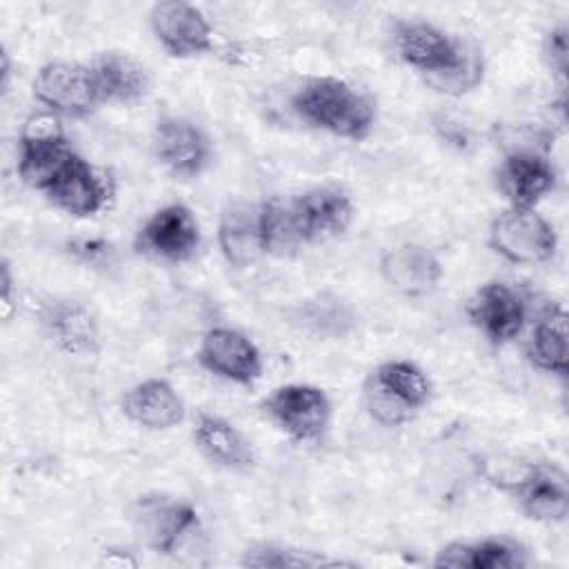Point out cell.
Instances as JSON below:
<instances>
[{
	"label": "cell",
	"mask_w": 569,
	"mask_h": 569,
	"mask_svg": "<svg viewBox=\"0 0 569 569\" xmlns=\"http://www.w3.org/2000/svg\"><path fill=\"white\" fill-rule=\"evenodd\" d=\"M291 109L305 124L342 140H362L376 124V102L336 76L302 82L291 96Z\"/></svg>",
	"instance_id": "obj_1"
},
{
	"label": "cell",
	"mask_w": 569,
	"mask_h": 569,
	"mask_svg": "<svg viewBox=\"0 0 569 569\" xmlns=\"http://www.w3.org/2000/svg\"><path fill=\"white\" fill-rule=\"evenodd\" d=\"M429 400L431 382L411 360H385L365 382V407L369 416L385 427L409 422Z\"/></svg>",
	"instance_id": "obj_2"
},
{
	"label": "cell",
	"mask_w": 569,
	"mask_h": 569,
	"mask_svg": "<svg viewBox=\"0 0 569 569\" xmlns=\"http://www.w3.org/2000/svg\"><path fill=\"white\" fill-rule=\"evenodd\" d=\"M73 153L76 151L62 129L60 116L44 109L31 113L18 136V178L27 187L44 193Z\"/></svg>",
	"instance_id": "obj_3"
},
{
	"label": "cell",
	"mask_w": 569,
	"mask_h": 569,
	"mask_svg": "<svg viewBox=\"0 0 569 569\" xmlns=\"http://www.w3.org/2000/svg\"><path fill=\"white\" fill-rule=\"evenodd\" d=\"M487 242L511 264H542L553 258L558 233L536 209L507 207L491 220Z\"/></svg>",
	"instance_id": "obj_4"
},
{
	"label": "cell",
	"mask_w": 569,
	"mask_h": 569,
	"mask_svg": "<svg viewBox=\"0 0 569 569\" xmlns=\"http://www.w3.org/2000/svg\"><path fill=\"white\" fill-rule=\"evenodd\" d=\"M267 418L296 442H318L331 422V400L322 387L289 382L276 387L264 400Z\"/></svg>",
	"instance_id": "obj_5"
},
{
	"label": "cell",
	"mask_w": 569,
	"mask_h": 569,
	"mask_svg": "<svg viewBox=\"0 0 569 569\" xmlns=\"http://www.w3.org/2000/svg\"><path fill=\"white\" fill-rule=\"evenodd\" d=\"M391 42L396 56L425 80L451 71L469 49V42L427 20H398L391 29Z\"/></svg>",
	"instance_id": "obj_6"
},
{
	"label": "cell",
	"mask_w": 569,
	"mask_h": 569,
	"mask_svg": "<svg viewBox=\"0 0 569 569\" xmlns=\"http://www.w3.org/2000/svg\"><path fill=\"white\" fill-rule=\"evenodd\" d=\"M36 102L56 116L82 118L98 104V91L89 64L51 60L42 64L31 84Z\"/></svg>",
	"instance_id": "obj_7"
},
{
	"label": "cell",
	"mask_w": 569,
	"mask_h": 569,
	"mask_svg": "<svg viewBox=\"0 0 569 569\" xmlns=\"http://www.w3.org/2000/svg\"><path fill=\"white\" fill-rule=\"evenodd\" d=\"M200 240L196 213L182 202H171L147 218L136 233L133 247L153 260L180 264L198 253Z\"/></svg>",
	"instance_id": "obj_8"
},
{
	"label": "cell",
	"mask_w": 569,
	"mask_h": 569,
	"mask_svg": "<svg viewBox=\"0 0 569 569\" xmlns=\"http://www.w3.org/2000/svg\"><path fill=\"white\" fill-rule=\"evenodd\" d=\"M136 522L144 542L162 556H178L202 531L196 507L169 496H140Z\"/></svg>",
	"instance_id": "obj_9"
},
{
	"label": "cell",
	"mask_w": 569,
	"mask_h": 569,
	"mask_svg": "<svg viewBox=\"0 0 569 569\" xmlns=\"http://www.w3.org/2000/svg\"><path fill=\"white\" fill-rule=\"evenodd\" d=\"M198 365L216 378L251 387L262 376V356L249 336L231 327H211L202 333Z\"/></svg>",
	"instance_id": "obj_10"
},
{
	"label": "cell",
	"mask_w": 569,
	"mask_h": 569,
	"mask_svg": "<svg viewBox=\"0 0 569 569\" xmlns=\"http://www.w3.org/2000/svg\"><path fill=\"white\" fill-rule=\"evenodd\" d=\"M149 27L171 58H198L213 49V27L196 4L158 2L149 11Z\"/></svg>",
	"instance_id": "obj_11"
},
{
	"label": "cell",
	"mask_w": 569,
	"mask_h": 569,
	"mask_svg": "<svg viewBox=\"0 0 569 569\" xmlns=\"http://www.w3.org/2000/svg\"><path fill=\"white\" fill-rule=\"evenodd\" d=\"M465 311L469 322L496 347L518 338L527 325L525 298L502 280L480 284Z\"/></svg>",
	"instance_id": "obj_12"
},
{
	"label": "cell",
	"mask_w": 569,
	"mask_h": 569,
	"mask_svg": "<svg viewBox=\"0 0 569 569\" xmlns=\"http://www.w3.org/2000/svg\"><path fill=\"white\" fill-rule=\"evenodd\" d=\"M153 149L158 162L176 178H198L211 162V140L191 120L164 116L156 124Z\"/></svg>",
	"instance_id": "obj_13"
},
{
	"label": "cell",
	"mask_w": 569,
	"mask_h": 569,
	"mask_svg": "<svg viewBox=\"0 0 569 569\" xmlns=\"http://www.w3.org/2000/svg\"><path fill=\"white\" fill-rule=\"evenodd\" d=\"M496 184L509 207L533 209L556 184V169L538 149H511L496 171Z\"/></svg>",
	"instance_id": "obj_14"
},
{
	"label": "cell",
	"mask_w": 569,
	"mask_h": 569,
	"mask_svg": "<svg viewBox=\"0 0 569 569\" xmlns=\"http://www.w3.org/2000/svg\"><path fill=\"white\" fill-rule=\"evenodd\" d=\"M440 258L425 244L400 242L380 256V276L387 287L405 298H422L438 289L442 280Z\"/></svg>",
	"instance_id": "obj_15"
},
{
	"label": "cell",
	"mask_w": 569,
	"mask_h": 569,
	"mask_svg": "<svg viewBox=\"0 0 569 569\" xmlns=\"http://www.w3.org/2000/svg\"><path fill=\"white\" fill-rule=\"evenodd\" d=\"M296 224L307 242H320L345 233L353 220L351 196L340 187H313L291 200Z\"/></svg>",
	"instance_id": "obj_16"
},
{
	"label": "cell",
	"mask_w": 569,
	"mask_h": 569,
	"mask_svg": "<svg viewBox=\"0 0 569 569\" xmlns=\"http://www.w3.org/2000/svg\"><path fill=\"white\" fill-rule=\"evenodd\" d=\"M44 196L60 211L73 218H89L104 209L109 200V187L89 160H84L80 153H73L71 160L53 178V182L44 189Z\"/></svg>",
	"instance_id": "obj_17"
},
{
	"label": "cell",
	"mask_w": 569,
	"mask_h": 569,
	"mask_svg": "<svg viewBox=\"0 0 569 569\" xmlns=\"http://www.w3.org/2000/svg\"><path fill=\"white\" fill-rule=\"evenodd\" d=\"M120 409L127 420L151 431H167L184 420V400L164 378H147L129 387Z\"/></svg>",
	"instance_id": "obj_18"
},
{
	"label": "cell",
	"mask_w": 569,
	"mask_h": 569,
	"mask_svg": "<svg viewBox=\"0 0 569 569\" xmlns=\"http://www.w3.org/2000/svg\"><path fill=\"white\" fill-rule=\"evenodd\" d=\"M191 438L196 449L216 467L224 471H247L256 462L249 438L227 418L200 411L193 418Z\"/></svg>",
	"instance_id": "obj_19"
},
{
	"label": "cell",
	"mask_w": 569,
	"mask_h": 569,
	"mask_svg": "<svg viewBox=\"0 0 569 569\" xmlns=\"http://www.w3.org/2000/svg\"><path fill=\"white\" fill-rule=\"evenodd\" d=\"M100 104H131L149 91V73L140 60L122 51L98 53L89 62Z\"/></svg>",
	"instance_id": "obj_20"
},
{
	"label": "cell",
	"mask_w": 569,
	"mask_h": 569,
	"mask_svg": "<svg viewBox=\"0 0 569 569\" xmlns=\"http://www.w3.org/2000/svg\"><path fill=\"white\" fill-rule=\"evenodd\" d=\"M218 247L227 264L247 269L262 256V238L258 224V204H231L218 220Z\"/></svg>",
	"instance_id": "obj_21"
},
{
	"label": "cell",
	"mask_w": 569,
	"mask_h": 569,
	"mask_svg": "<svg viewBox=\"0 0 569 569\" xmlns=\"http://www.w3.org/2000/svg\"><path fill=\"white\" fill-rule=\"evenodd\" d=\"M527 360L551 376L565 378L567 373V313L562 305H547L527 338L525 345Z\"/></svg>",
	"instance_id": "obj_22"
},
{
	"label": "cell",
	"mask_w": 569,
	"mask_h": 569,
	"mask_svg": "<svg viewBox=\"0 0 569 569\" xmlns=\"http://www.w3.org/2000/svg\"><path fill=\"white\" fill-rule=\"evenodd\" d=\"M522 513L538 522H562L569 513V487L567 476L553 467H538L536 476L516 493Z\"/></svg>",
	"instance_id": "obj_23"
},
{
	"label": "cell",
	"mask_w": 569,
	"mask_h": 569,
	"mask_svg": "<svg viewBox=\"0 0 569 569\" xmlns=\"http://www.w3.org/2000/svg\"><path fill=\"white\" fill-rule=\"evenodd\" d=\"M258 224L264 256H291L305 244L291 202H282L278 198L262 200L258 204Z\"/></svg>",
	"instance_id": "obj_24"
},
{
	"label": "cell",
	"mask_w": 569,
	"mask_h": 569,
	"mask_svg": "<svg viewBox=\"0 0 569 569\" xmlns=\"http://www.w3.org/2000/svg\"><path fill=\"white\" fill-rule=\"evenodd\" d=\"M538 467L540 462H531L509 453H489L478 460V473L482 476V480L513 496L536 476Z\"/></svg>",
	"instance_id": "obj_25"
},
{
	"label": "cell",
	"mask_w": 569,
	"mask_h": 569,
	"mask_svg": "<svg viewBox=\"0 0 569 569\" xmlns=\"http://www.w3.org/2000/svg\"><path fill=\"white\" fill-rule=\"evenodd\" d=\"M56 340L71 353L89 351L96 342V325L78 305H58L49 318Z\"/></svg>",
	"instance_id": "obj_26"
},
{
	"label": "cell",
	"mask_w": 569,
	"mask_h": 569,
	"mask_svg": "<svg viewBox=\"0 0 569 569\" xmlns=\"http://www.w3.org/2000/svg\"><path fill=\"white\" fill-rule=\"evenodd\" d=\"M525 551L502 538H485L480 542H462L465 569H513L522 567Z\"/></svg>",
	"instance_id": "obj_27"
},
{
	"label": "cell",
	"mask_w": 569,
	"mask_h": 569,
	"mask_svg": "<svg viewBox=\"0 0 569 569\" xmlns=\"http://www.w3.org/2000/svg\"><path fill=\"white\" fill-rule=\"evenodd\" d=\"M482 73H485V64H482V53L478 47L469 44L465 58L447 73L425 80L433 91L447 93V96H462L471 89H476L482 82Z\"/></svg>",
	"instance_id": "obj_28"
},
{
	"label": "cell",
	"mask_w": 569,
	"mask_h": 569,
	"mask_svg": "<svg viewBox=\"0 0 569 569\" xmlns=\"http://www.w3.org/2000/svg\"><path fill=\"white\" fill-rule=\"evenodd\" d=\"M244 565L253 567H318V565H336L329 560H322L318 556H311L309 551H291L282 547H262L256 551H247Z\"/></svg>",
	"instance_id": "obj_29"
},
{
	"label": "cell",
	"mask_w": 569,
	"mask_h": 569,
	"mask_svg": "<svg viewBox=\"0 0 569 569\" xmlns=\"http://www.w3.org/2000/svg\"><path fill=\"white\" fill-rule=\"evenodd\" d=\"M542 60L547 69L558 78L565 80L567 76V60H569V42H567V27L558 24L551 27L542 40Z\"/></svg>",
	"instance_id": "obj_30"
},
{
	"label": "cell",
	"mask_w": 569,
	"mask_h": 569,
	"mask_svg": "<svg viewBox=\"0 0 569 569\" xmlns=\"http://www.w3.org/2000/svg\"><path fill=\"white\" fill-rule=\"evenodd\" d=\"M0 305H2V318L9 320L16 305H13V276L7 258H2L0 262Z\"/></svg>",
	"instance_id": "obj_31"
},
{
	"label": "cell",
	"mask_w": 569,
	"mask_h": 569,
	"mask_svg": "<svg viewBox=\"0 0 569 569\" xmlns=\"http://www.w3.org/2000/svg\"><path fill=\"white\" fill-rule=\"evenodd\" d=\"M0 60H2V64H0V76H2L0 87H2V91H9V78H11V60H9V51H2Z\"/></svg>",
	"instance_id": "obj_32"
}]
</instances>
